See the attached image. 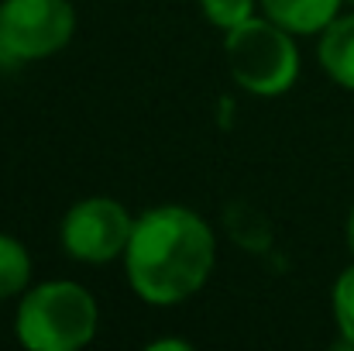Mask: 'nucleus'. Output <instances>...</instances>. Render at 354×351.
Listing matches in <instances>:
<instances>
[{
	"label": "nucleus",
	"mask_w": 354,
	"mask_h": 351,
	"mask_svg": "<svg viewBox=\"0 0 354 351\" xmlns=\"http://www.w3.org/2000/svg\"><path fill=\"white\" fill-rule=\"evenodd\" d=\"M76 31L69 0H0V73L59 55Z\"/></svg>",
	"instance_id": "nucleus-4"
},
{
	"label": "nucleus",
	"mask_w": 354,
	"mask_h": 351,
	"mask_svg": "<svg viewBox=\"0 0 354 351\" xmlns=\"http://www.w3.org/2000/svg\"><path fill=\"white\" fill-rule=\"evenodd\" d=\"M217 262V237L210 224L183 207L162 204L134 217L124 248V272L138 300L151 307H176L196 296Z\"/></svg>",
	"instance_id": "nucleus-1"
},
{
	"label": "nucleus",
	"mask_w": 354,
	"mask_h": 351,
	"mask_svg": "<svg viewBox=\"0 0 354 351\" xmlns=\"http://www.w3.org/2000/svg\"><path fill=\"white\" fill-rule=\"evenodd\" d=\"M317 59L337 87L354 90V14H337L320 31Z\"/></svg>",
	"instance_id": "nucleus-6"
},
{
	"label": "nucleus",
	"mask_w": 354,
	"mask_h": 351,
	"mask_svg": "<svg viewBox=\"0 0 354 351\" xmlns=\"http://www.w3.org/2000/svg\"><path fill=\"white\" fill-rule=\"evenodd\" d=\"M207 21L221 31H231L237 24H244L248 17H254V0H200Z\"/></svg>",
	"instance_id": "nucleus-10"
},
{
	"label": "nucleus",
	"mask_w": 354,
	"mask_h": 351,
	"mask_svg": "<svg viewBox=\"0 0 354 351\" xmlns=\"http://www.w3.org/2000/svg\"><path fill=\"white\" fill-rule=\"evenodd\" d=\"M100 307L76 279H48L21 293L14 334L28 351H80L97 338Z\"/></svg>",
	"instance_id": "nucleus-2"
},
{
	"label": "nucleus",
	"mask_w": 354,
	"mask_h": 351,
	"mask_svg": "<svg viewBox=\"0 0 354 351\" xmlns=\"http://www.w3.org/2000/svg\"><path fill=\"white\" fill-rule=\"evenodd\" d=\"M224 59L241 90L251 97H282L299 76V48L292 31L272 17H248L224 31Z\"/></svg>",
	"instance_id": "nucleus-3"
},
{
	"label": "nucleus",
	"mask_w": 354,
	"mask_h": 351,
	"mask_svg": "<svg viewBox=\"0 0 354 351\" xmlns=\"http://www.w3.org/2000/svg\"><path fill=\"white\" fill-rule=\"evenodd\" d=\"M348 244H351V251H354V207H351V214H348Z\"/></svg>",
	"instance_id": "nucleus-12"
},
{
	"label": "nucleus",
	"mask_w": 354,
	"mask_h": 351,
	"mask_svg": "<svg viewBox=\"0 0 354 351\" xmlns=\"http://www.w3.org/2000/svg\"><path fill=\"white\" fill-rule=\"evenodd\" d=\"M148 351H189V341H179V338H162V341H151Z\"/></svg>",
	"instance_id": "nucleus-11"
},
{
	"label": "nucleus",
	"mask_w": 354,
	"mask_h": 351,
	"mask_svg": "<svg viewBox=\"0 0 354 351\" xmlns=\"http://www.w3.org/2000/svg\"><path fill=\"white\" fill-rule=\"evenodd\" d=\"M31 286V255L14 234L0 231V303Z\"/></svg>",
	"instance_id": "nucleus-8"
},
{
	"label": "nucleus",
	"mask_w": 354,
	"mask_h": 351,
	"mask_svg": "<svg viewBox=\"0 0 354 351\" xmlns=\"http://www.w3.org/2000/svg\"><path fill=\"white\" fill-rule=\"evenodd\" d=\"M134 231V217L127 207L111 197H86L73 204L62 217L59 241L69 258L86 265H107L118 255H124Z\"/></svg>",
	"instance_id": "nucleus-5"
},
{
	"label": "nucleus",
	"mask_w": 354,
	"mask_h": 351,
	"mask_svg": "<svg viewBox=\"0 0 354 351\" xmlns=\"http://www.w3.org/2000/svg\"><path fill=\"white\" fill-rule=\"evenodd\" d=\"M330 307H334V324H337L344 345L354 348V265L337 276L334 293H330Z\"/></svg>",
	"instance_id": "nucleus-9"
},
{
	"label": "nucleus",
	"mask_w": 354,
	"mask_h": 351,
	"mask_svg": "<svg viewBox=\"0 0 354 351\" xmlns=\"http://www.w3.org/2000/svg\"><path fill=\"white\" fill-rule=\"evenodd\" d=\"M344 3H354V0H344Z\"/></svg>",
	"instance_id": "nucleus-13"
},
{
	"label": "nucleus",
	"mask_w": 354,
	"mask_h": 351,
	"mask_svg": "<svg viewBox=\"0 0 354 351\" xmlns=\"http://www.w3.org/2000/svg\"><path fill=\"white\" fill-rule=\"evenodd\" d=\"M265 17L282 24L292 35H320L337 14L344 0H258Z\"/></svg>",
	"instance_id": "nucleus-7"
}]
</instances>
